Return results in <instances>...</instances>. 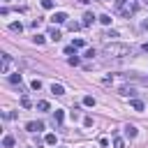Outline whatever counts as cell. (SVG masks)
<instances>
[{
    "label": "cell",
    "instance_id": "6da1fadb",
    "mask_svg": "<svg viewBox=\"0 0 148 148\" xmlns=\"http://www.w3.org/2000/svg\"><path fill=\"white\" fill-rule=\"evenodd\" d=\"M104 56H109V58H123V56H130V46H127V44H118V42L104 44Z\"/></svg>",
    "mask_w": 148,
    "mask_h": 148
},
{
    "label": "cell",
    "instance_id": "7a4b0ae2",
    "mask_svg": "<svg viewBox=\"0 0 148 148\" xmlns=\"http://www.w3.org/2000/svg\"><path fill=\"white\" fill-rule=\"evenodd\" d=\"M9 67H12V56L2 53V65H0V72H2V74H7V72H9Z\"/></svg>",
    "mask_w": 148,
    "mask_h": 148
},
{
    "label": "cell",
    "instance_id": "3957f363",
    "mask_svg": "<svg viewBox=\"0 0 148 148\" xmlns=\"http://www.w3.org/2000/svg\"><path fill=\"white\" fill-rule=\"evenodd\" d=\"M25 130H28V132H39V130H44V123H39V120H30V123L25 125Z\"/></svg>",
    "mask_w": 148,
    "mask_h": 148
},
{
    "label": "cell",
    "instance_id": "277c9868",
    "mask_svg": "<svg viewBox=\"0 0 148 148\" xmlns=\"http://www.w3.org/2000/svg\"><path fill=\"white\" fill-rule=\"evenodd\" d=\"M51 21H53V23H65V21H67V14H65V12H56V14L51 16Z\"/></svg>",
    "mask_w": 148,
    "mask_h": 148
},
{
    "label": "cell",
    "instance_id": "5b68a950",
    "mask_svg": "<svg viewBox=\"0 0 148 148\" xmlns=\"http://www.w3.org/2000/svg\"><path fill=\"white\" fill-rule=\"evenodd\" d=\"M134 12H136V5H130V7H123V9H120V14H123L125 18H130Z\"/></svg>",
    "mask_w": 148,
    "mask_h": 148
},
{
    "label": "cell",
    "instance_id": "8992f818",
    "mask_svg": "<svg viewBox=\"0 0 148 148\" xmlns=\"http://www.w3.org/2000/svg\"><path fill=\"white\" fill-rule=\"evenodd\" d=\"M125 136H127V139H134V136H136V127H134V125H125Z\"/></svg>",
    "mask_w": 148,
    "mask_h": 148
},
{
    "label": "cell",
    "instance_id": "52a82bcc",
    "mask_svg": "<svg viewBox=\"0 0 148 148\" xmlns=\"http://www.w3.org/2000/svg\"><path fill=\"white\" fill-rule=\"evenodd\" d=\"M92 21H95V16H92V12H86V14H83V21H81V23H83V25H90Z\"/></svg>",
    "mask_w": 148,
    "mask_h": 148
},
{
    "label": "cell",
    "instance_id": "ba28073f",
    "mask_svg": "<svg viewBox=\"0 0 148 148\" xmlns=\"http://www.w3.org/2000/svg\"><path fill=\"white\" fill-rule=\"evenodd\" d=\"M120 95H125V97H132V95H134V88H132V86H123V88H120Z\"/></svg>",
    "mask_w": 148,
    "mask_h": 148
},
{
    "label": "cell",
    "instance_id": "9c48e42d",
    "mask_svg": "<svg viewBox=\"0 0 148 148\" xmlns=\"http://www.w3.org/2000/svg\"><path fill=\"white\" fill-rule=\"evenodd\" d=\"M49 37H51V39H53V42H60V37H62V32H60V30H56V28H53V30H51V32H49Z\"/></svg>",
    "mask_w": 148,
    "mask_h": 148
},
{
    "label": "cell",
    "instance_id": "30bf717a",
    "mask_svg": "<svg viewBox=\"0 0 148 148\" xmlns=\"http://www.w3.org/2000/svg\"><path fill=\"white\" fill-rule=\"evenodd\" d=\"M51 92H53V95H62V92H65V88H62L60 83H53V86H51Z\"/></svg>",
    "mask_w": 148,
    "mask_h": 148
},
{
    "label": "cell",
    "instance_id": "8fae6325",
    "mask_svg": "<svg viewBox=\"0 0 148 148\" xmlns=\"http://www.w3.org/2000/svg\"><path fill=\"white\" fill-rule=\"evenodd\" d=\"M2 146H5V148H12V146H14V136H12V134H7V136L2 139Z\"/></svg>",
    "mask_w": 148,
    "mask_h": 148
},
{
    "label": "cell",
    "instance_id": "7c38bea8",
    "mask_svg": "<svg viewBox=\"0 0 148 148\" xmlns=\"http://www.w3.org/2000/svg\"><path fill=\"white\" fill-rule=\"evenodd\" d=\"M62 120H65V113L62 111H56L53 113V123H62Z\"/></svg>",
    "mask_w": 148,
    "mask_h": 148
},
{
    "label": "cell",
    "instance_id": "4fadbf2b",
    "mask_svg": "<svg viewBox=\"0 0 148 148\" xmlns=\"http://www.w3.org/2000/svg\"><path fill=\"white\" fill-rule=\"evenodd\" d=\"M9 30H14V32H21V30H23V25L14 21V23H9Z\"/></svg>",
    "mask_w": 148,
    "mask_h": 148
},
{
    "label": "cell",
    "instance_id": "5bb4252c",
    "mask_svg": "<svg viewBox=\"0 0 148 148\" xmlns=\"http://www.w3.org/2000/svg\"><path fill=\"white\" fill-rule=\"evenodd\" d=\"M72 46H74V49H83V46H86V42L79 37V39H74V42H72Z\"/></svg>",
    "mask_w": 148,
    "mask_h": 148
},
{
    "label": "cell",
    "instance_id": "9a60e30c",
    "mask_svg": "<svg viewBox=\"0 0 148 148\" xmlns=\"http://www.w3.org/2000/svg\"><path fill=\"white\" fill-rule=\"evenodd\" d=\"M132 109H136V111H143V102H139V99H132Z\"/></svg>",
    "mask_w": 148,
    "mask_h": 148
},
{
    "label": "cell",
    "instance_id": "2e32d148",
    "mask_svg": "<svg viewBox=\"0 0 148 148\" xmlns=\"http://www.w3.org/2000/svg\"><path fill=\"white\" fill-rule=\"evenodd\" d=\"M81 25H83V23H74V21H69V23H67V28H69L72 32H74V30H79Z\"/></svg>",
    "mask_w": 148,
    "mask_h": 148
},
{
    "label": "cell",
    "instance_id": "e0dca14e",
    "mask_svg": "<svg viewBox=\"0 0 148 148\" xmlns=\"http://www.w3.org/2000/svg\"><path fill=\"white\" fill-rule=\"evenodd\" d=\"M83 104H86V106H95V97H90V95L83 97Z\"/></svg>",
    "mask_w": 148,
    "mask_h": 148
},
{
    "label": "cell",
    "instance_id": "ac0fdd59",
    "mask_svg": "<svg viewBox=\"0 0 148 148\" xmlns=\"http://www.w3.org/2000/svg\"><path fill=\"white\" fill-rule=\"evenodd\" d=\"M37 109H39V111H49V102H44V99L37 102Z\"/></svg>",
    "mask_w": 148,
    "mask_h": 148
},
{
    "label": "cell",
    "instance_id": "d6986e66",
    "mask_svg": "<svg viewBox=\"0 0 148 148\" xmlns=\"http://www.w3.org/2000/svg\"><path fill=\"white\" fill-rule=\"evenodd\" d=\"M42 7L44 9H53V0H42Z\"/></svg>",
    "mask_w": 148,
    "mask_h": 148
},
{
    "label": "cell",
    "instance_id": "ffe728a7",
    "mask_svg": "<svg viewBox=\"0 0 148 148\" xmlns=\"http://www.w3.org/2000/svg\"><path fill=\"white\" fill-rule=\"evenodd\" d=\"M99 21H102L104 25H109V23H111V16H109V14H102V16H99Z\"/></svg>",
    "mask_w": 148,
    "mask_h": 148
},
{
    "label": "cell",
    "instance_id": "44dd1931",
    "mask_svg": "<svg viewBox=\"0 0 148 148\" xmlns=\"http://www.w3.org/2000/svg\"><path fill=\"white\" fill-rule=\"evenodd\" d=\"M44 141H46L49 146H53V143H56V134H46V139H44Z\"/></svg>",
    "mask_w": 148,
    "mask_h": 148
},
{
    "label": "cell",
    "instance_id": "7402d4cb",
    "mask_svg": "<svg viewBox=\"0 0 148 148\" xmlns=\"http://www.w3.org/2000/svg\"><path fill=\"white\" fill-rule=\"evenodd\" d=\"M9 81H12V83H21V74H12Z\"/></svg>",
    "mask_w": 148,
    "mask_h": 148
},
{
    "label": "cell",
    "instance_id": "603a6c76",
    "mask_svg": "<svg viewBox=\"0 0 148 148\" xmlns=\"http://www.w3.org/2000/svg\"><path fill=\"white\" fill-rule=\"evenodd\" d=\"M30 86H32V90H39V88H42V81H39V79H35Z\"/></svg>",
    "mask_w": 148,
    "mask_h": 148
},
{
    "label": "cell",
    "instance_id": "cb8c5ba5",
    "mask_svg": "<svg viewBox=\"0 0 148 148\" xmlns=\"http://www.w3.org/2000/svg\"><path fill=\"white\" fill-rule=\"evenodd\" d=\"M104 37H106V39H113V37H118V32H116V30H109Z\"/></svg>",
    "mask_w": 148,
    "mask_h": 148
},
{
    "label": "cell",
    "instance_id": "d4e9b609",
    "mask_svg": "<svg viewBox=\"0 0 148 148\" xmlns=\"http://www.w3.org/2000/svg\"><path fill=\"white\" fill-rule=\"evenodd\" d=\"M32 42H35V44H44V37H42V35H35Z\"/></svg>",
    "mask_w": 148,
    "mask_h": 148
},
{
    "label": "cell",
    "instance_id": "484cf974",
    "mask_svg": "<svg viewBox=\"0 0 148 148\" xmlns=\"http://www.w3.org/2000/svg\"><path fill=\"white\" fill-rule=\"evenodd\" d=\"M21 104L28 109V106H30V97H21Z\"/></svg>",
    "mask_w": 148,
    "mask_h": 148
},
{
    "label": "cell",
    "instance_id": "4316f807",
    "mask_svg": "<svg viewBox=\"0 0 148 148\" xmlns=\"http://www.w3.org/2000/svg\"><path fill=\"white\" fill-rule=\"evenodd\" d=\"M83 125H86V127H92V118H90V116H88V118H83Z\"/></svg>",
    "mask_w": 148,
    "mask_h": 148
},
{
    "label": "cell",
    "instance_id": "83f0119b",
    "mask_svg": "<svg viewBox=\"0 0 148 148\" xmlns=\"http://www.w3.org/2000/svg\"><path fill=\"white\" fill-rule=\"evenodd\" d=\"M113 148H123V139H113Z\"/></svg>",
    "mask_w": 148,
    "mask_h": 148
},
{
    "label": "cell",
    "instance_id": "f1b7e54d",
    "mask_svg": "<svg viewBox=\"0 0 148 148\" xmlns=\"http://www.w3.org/2000/svg\"><path fill=\"white\" fill-rule=\"evenodd\" d=\"M69 65H79V58L76 56H69Z\"/></svg>",
    "mask_w": 148,
    "mask_h": 148
},
{
    "label": "cell",
    "instance_id": "f546056e",
    "mask_svg": "<svg viewBox=\"0 0 148 148\" xmlns=\"http://www.w3.org/2000/svg\"><path fill=\"white\" fill-rule=\"evenodd\" d=\"M116 7H118V9H123V7H125V0H116Z\"/></svg>",
    "mask_w": 148,
    "mask_h": 148
},
{
    "label": "cell",
    "instance_id": "4dcf8cb0",
    "mask_svg": "<svg viewBox=\"0 0 148 148\" xmlns=\"http://www.w3.org/2000/svg\"><path fill=\"white\" fill-rule=\"evenodd\" d=\"M141 30H148V18H146V21L141 23Z\"/></svg>",
    "mask_w": 148,
    "mask_h": 148
},
{
    "label": "cell",
    "instance_id": "1f68e13d",
    "mask_svg": "<svg viewBox=\"0 0 148 148\" xmlns=\"http://www.w3.org/2000/svg\"><path fill=\"white\" fill-rule=\"evenodd\" d=\"M143 51H148V42H146V44H143Z\"/></svg>",
    "mask_w": 148,
    "mask_h": 148
},
{
    "label": "cell",
    "instance_id": "d6a6232c",
    "mask_svg": "<svg viewBox=\"0 0 148 148\" xmlns=\"http://www.w3.org/2000/svg\"><path fill=\"white\" fill-rule=\"evenodd\" d=\"M109 2H111V0H109Z\"/></svg>",
    "mask_w": 148,
    "mask_h": 148
},
{
    "label": "cell",
    "instance_id": "836d02e7",
    "mask_svg": "<svg viewBox=\"0 0 148 148\" xmlns=\"http://www.w3.org/2000/svg\"><path fill=\"white\" fill-rule=\"evenodd\" d=\"M146 2H148V0H146Z\"/></svg>",
    "mask_w": 148,
    "mask_h": 148
}]
</instances>
